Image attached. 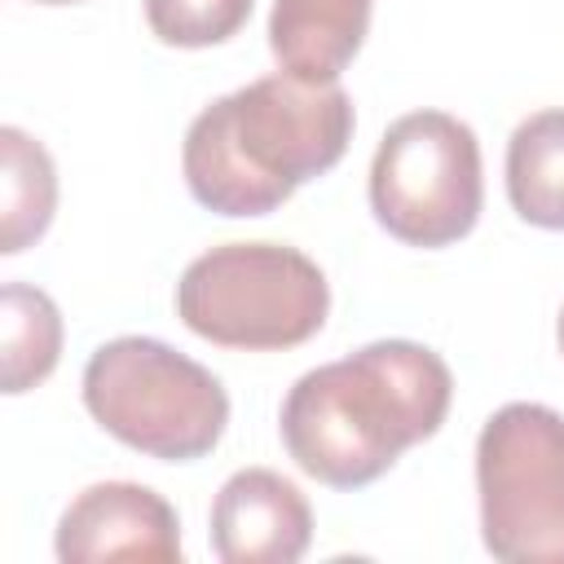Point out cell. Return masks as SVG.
Returning a JSON list of instances; mask_svg holds the SVG:
<instances>
[{"instance_id": "cell-10", "label": "cell", "mask_w": 564, "mask_h": 564, "mask_svg": "<svg viewBox=\"0 0 564 564\" xmlns=\"http://www.w3.org/2000/svg\"><path fill=\"white\" fill-rule=\"evenodd\" d=\"M507 198L524 225L564 229V106L516 123L507 141Z\"/></svg>"}, {"instance_id": "cell-7", "label": "cell", "mask_w": 564, "mask_h": 564, "mask_svg": "<svg viewBox=\"0 0 564 564\" xmlns=\"http://www.w3.org/2000/svg\"><path fill=\"white\" fill-rule=\"evenodd\" d=\"M62 564L150 560L181 564V516L176 507L137 480H97L79 489L53 533Z\"/></svg>"}, {"instance_id": "cell-2", "label": "cell", "mask_w": 564, "mask_h": 564, "mask_svg": "<svg viewBox=\"0 0 564 564\" xmlns=\"http://www.w3.org/2000/svg\"><path fill=\"white\" fill-rule=\"evenodd\" d=\"M352 128V97L339 84L260 75L194 115L181 172L207 212L269 216L344 159Z\"/></svg>"}, {"instance_id": "cell-11", "label": "cell", "mask_w": 564, "mask_h": 564, "mask_svg": "<svg viewBox=\"0 0 564 564\" xmlns=\"http://www.w3.org/2000/svg\"><path fill=\"white\" fill-rule=\"evenodd\" d=\"M57 212V167L53 154L22 128H0V251L18 256L44 229Z\"/></svg>"}, {"instance_id": "cell-3", "label": "cell", "mask_w": 564, "mask_h": 564, "mask_svg": "<svg viewBox=\"0 0 564 564\" xmlns=\"http://www.w3.org/2000/svg\"><path fill=\"white\" fill-rule=\"evenodd\" d=\"M79 392L101 432L159 463H194L229 427L225 383L150 335H119L93 348Z\"/></svg>"}, {"instance_id": "cell-13", "label": "cell", "mask_w": 564, "mask_h": 564, "mask_svg": "<svg viewBox=\"0 0 564 564\" xmlns=\"http://www.w3.org/2000/svg\"><path fill=\"white\" fill-rule=\"evenodd\" d=\"M251 18V0H145L150 31L172 48H212L234 40Z\"/></svg>"}, {"instance_id": "cell-4", "label": "cell", "mask_w": 564, "mask_h": 564, "mask_svg": "<svg viewBox=\"0 0 564 564\" xmlns=\"http://www.w3.org/2000/svg\"><path fill=\"white\" fill-rule=\"evenodd\" d=\"M326 273L286 242H220L194 256L176 282V317L220 348H295L326 326Z\"/></svg>"}, {"instance_id": "cell-12", "label": "cell", "mask_w": 564, "mask_h": 564, "mask_svg": "<svg viewBox=\"0 0 564 564\" xmlns=\"http://www.w3.org/2000/svg\"><path fill=\"white\" fill-rule=\"evenodd\" d=\"M62 357V308L48 291L26 282L0 286V388L9 397L31 392L57 370Z\"/></svg>"}, {"instance_id": "cell-8", "label": "cell", "mask_w": 564, "mask_h": 564, "mask_svg": "<svg viewBox=\"0 0 564 564\" xmlns=\"http://www.w3.org/2000/svg\"><path fill=\"white\" fill-rule=\"evenodd\" d=\"M313 542V507L273 467L234 471L212 502V551L225 564H295Z\"/></svg>"}, {"instance_id": "cell-14", "label": "cell", "mask_w": 564, "mask_h": 564, "mask_svg": "<svg viewBox=\"0 0 564 564\" xmlns=\"http://www.w3.org/2000/svg\"><path fill=\"white\" fill-rule=\"evenodd\" d=\"M555 344H560V352H564V308H560V322H555Z\"/></svg>"}, {"instance_id": "cell-6", "label": "cell", "mask_w": 564, "mask_h": 564, "mask_svg": "<svg viewBox=\"0 0 564 564\" xmlns=\"http://www.w3.org/2000/svg\"><path fill=\"white\" fill-rule=\"evenodd\" d=\"M480 538L494 560L564 564V414L507 401L476 436Z\"/></svg>"}, {"instance_id": "cell-5", "label": "cell", "mask_w": 564, "mask_h": 564, "mask_svg": "<svg viewBox=\"0 0 564 564\" xmlns=\"http://www.w3.org/2000/svg\"><path fill=\"white\" fill-rule=\"evenodd\" d=\"M485 207V163L471 123L449 110H410L388 123L370 159V212L405 247L467 238Z\"/></svg>"}, {"instance_id": "cell-1", "label": "cell", "mask_w": 564, "mask_h": 564, "mask_svg": "<svg viewBox=\"0 0 564 564\" xmlns=\"http://www.w3.org/2000/svg\"><path fill=\"white\" fill-rule=\"evenodd\" d=\"M454 401L445 357L414 339H375L304 370L278 414L295 467L330 489H361L436 436Z\"/></svg>"}, {"instance_id": "cell-15", "label": "cell", "mask_w": 564, "mask_h": 564, "mask_svg": "<svg viewBox=\"0 0 564 564\" xmlns=\"http://www.w3.org/2000/svg\"><path fill=\"white\" fill-rule=\"evenodd\" d=\"M35 4H79V0H35Z\"/></svg>"}, {"instance_id": "cell-9", "label": "cell", "mask_w": 564, "mask_h": 564, "mask_svg": "<svg viewBox=\"0 0 564 564\" xmlns=\"http://www.w3.org/2000/svg\"><path fill=\"white\" fill-rule=\"evenodd\" d=\"M375 0H273L269 48L278 70L304 84H339L361 53Z\"/></svg>"}]
</instances>
